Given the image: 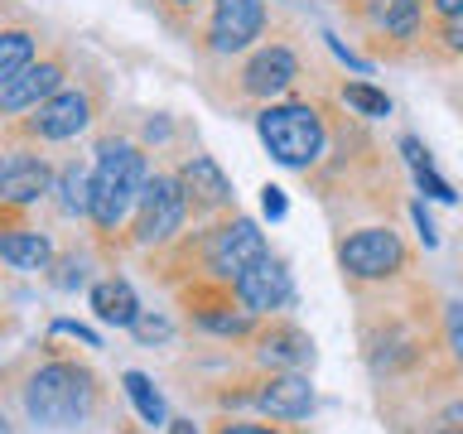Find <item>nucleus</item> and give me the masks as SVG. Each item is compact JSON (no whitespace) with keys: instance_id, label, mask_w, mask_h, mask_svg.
Returning <instances> with one entry per match:
<instances>
[{"instance_id":"nucleus-1","label":"nucleus","mask_w":463,"mask_h":434,"mask_svg":"<svg viewBox=\"0 0 463 434\" xmlns=\"http://www.w3.org/2000/svg\"><path fill=\"white\" fill-rule=\"evenodd\" d=\"M92 396H97V386L87 367H78V362H49V367H39L29 376L24 410L29 420H39L49 429H68L92 410Z\"/></svg>"},{"instance_id":"nucleus-2","label":"nucleus","mask_w":463,"mask_h":434,"mask_svg":"<svg viewBox=\"0 0 463 434\" xmlns=\"http://www.w3.org/2000/svg\"><path fill=\"white\" fill-rule=\"evenodd\" d=\"M140 188H145V155L126 140H107L92 165V212L87 217L101 231H111L140 203Z\"/></svg>"},{"instance_id":"nucleus-3","label":"nucleus","mask_w":463,"mask_h":434,"mask_svg":"<svg viewBox=\"0 0 463 434\" xmlns=\"http://www.w3.org/2000/svg\"><path fill=\"white\" fill-rule=\"evenodd\" d=\"M256 130H260V140H266L270 159L285 169H309L314 159L324 155V121H318L314 107H299V101H289V107H266L256 116Z\"/></svg>"},{"instance_id":"nucleus-4","label":"nucleus","mask_w":463,"mask_h":434,"mask_svg":"<svg viewBox=\"0 0 463 434\" xmlns=\"http://www.w3.org/2000/svg\"><path fill=\"white\" fill-rule=\"evenodd\" d=\"M184 217H188V193H184L179 174H155V179H145L140 203H136V241L140 246L169 241L174 231L184 227Z\"/></svg>"},{"instance_id":"nucleus-5","label":"nucleus","mask_w":463,"mask_h":434,"mask_svg":"<svg viewBox=\"0 0 463 434\" xmlns=\"http://www.w3.org/2000/svg\"><path fill=\"white\" fill-rule=\"evenodd\" d=\"M338 260L357 280H382V275H396L405 266V246L391 227H362L338 246Z\"/></svg>"},{"instance_id":"nucleus-6","label":"nucleus","mask_w":463,"mask_h":434,"mask_svg":"<svg viewBox=\"0 0 463 434\" xmlns=\"http://www.w3.org/2000/svg\"><path fill=\"white\" fill-rule=\"evenodd\" d=\"M92 121V92H82V87H58L49 101H39L34 111H29L24 130L34 140H72L78 130H87Z\"/></svg>"},{"instance_id":"nucleus-7","label":"nucleus","mask_w":463,"mask_h":434,"mask_svg":"<svg viewBox=\"0 0 463 434\" xmlns=\"http://www.w3.org/2000/svg\"><path fill=\"white\" fill-rule=\"evenodd\" d=\"M266 251V237L256 231V222H246V217H232L227 227H217L208 237V270L217 280H237L246 266H256Z\"/></svg>"},{"instance_id":"nucleus-8","label":"nucleus","mask_w":463,"mask_h":434,"mask_svg":"<svg viewBox=\"0 0 463 434\" xmlns=\"http://www.w3.org/2000/svg\"><path fill=\"white\" fill-rule=\"evenodd\" d=\"M232 295L246 314H270V309H285L295 299V285H289V270L280 266L275 256H260L256 266H246L237 280H232Z\"/></svg>"},{"instance_id":"nucleus-9","label":"nucleus","mask_w":463,"mask_h":434,"mask_svg":"<svg viewBox=\"0 0 463 434\" xmlns=\"http://www.w3.org/2000/svg\"><path fill=\"white\" fill-rule=\"evenodd\" d=\"M260 24H266V0H217L213 5V24H208V43L213 53H237L246 49Z\"/></svg>"},{"instance_id":"nucleus-10","label":"nucleus","mask_w":463,"mask_h":434,"mask_svg":"<svg viewBox=\"0 0 463 434\" xmlns=\"http://www.w3.org/2000/svg\"><path fill=\"white\" fill-rule=\"evenodd\" d=\"M58 87H63V63L58 58H43V63H29L10 87H0V116H24L34 111L39 101H49Z\"/></svg>"},{"instance_id":"nucleus-11","label":"nucleus","mask_w":463,"mask_h":434,"mask_svg":"<svg viewBox=\"0 0 463 434\" xmlns=\"http://www.w3.org/2000/svg\"><path fill=\"white\" fill-rule=\"evenodd\" d=\"M49 184H53V169L43 165V155L10 150L0 159V203H34L49 193Z\"/></svg>"},{"instance_id":"nucleus-12","label":"nucleus","mask_w":463,"mask_h":434,"mask_svg":"<svg viewBox=\"0 0 463 434\" xmlns=\"http://www.w3.org/2000/svg\"><path fill=\"white\" fill-rule=\"evenodd\" d=\"M295 78H299L295 53H289L285 43H270V49H260L251 63L241 68V92L246 97H275V92H285Z\"/></svg>"},{"instance_id":"nucleus-13","label":"nucleus","mask_w":463,"mask_h":434,"mask_svg":"<svg viewBox=\"0 0 463 434\" xmlns=\"http://www.w3.org/2000/svg\"><path fill=\"white\" fill-rule=\"evenodd\" d=\"M256 405L275 420H304L314 410V386H309V376H299V372H275L270 382H260Z\"/></svg>"},{"instance_id":"nucleus-14","label":"nucleus","mask_w":463,"mask_h":434,"mask_svg":"<svg viewBox=\"0 0 463 434\" xmlns=\"http://www.w3.org/2000/svg\"><path fill=\"white\" fill-rule=\"evenodd\" d=\"M179 184H184V193L194 208H222V203L232 198V184H227V174L213 165L208 155H194L188 165L179 169Z\"/></svg>"},{"instance_id":"nucleus-15","label":"nucleus","mask_w":463,"mask_h":434,"mask_svg":"<svg viewBox=\"0 0 463 434\" xmlns=\"http://www.w3.org/2000/svg\"><path fill=\"white\" fill-rule=\"evenodd\" d=\"M0 260L14 270H49L53 266V241L34 227H5L0 231Z\"/></svg>"},{"instance_id":"nucleus-16","label":"nucleus","mask_w":463,"mask_h":434,"mask_svg":"<svg viewBox=\"0 0 463 434\" xmlns=\"http://www.w3.org/2000/svg\"><path fill=\"white\" fill-rule=\"evenodd\" d=\"M260 362H270V367H285V372H295V367H304V362L314 357V347H309V338H304L299 328H289V324H270L266 333H260Z\"/></svg>"},{"instance_id":"nucleus-17","label":"nucleus","mask_w":463,"mask_h":434,"mask_svg":"<svg viewBox=\"0 0 463 434\" xmlns=\"http://www.w3.org/2000/svg\"><path fill=\"white\" fill-rule=\"evenodd\" d=\"M92 314L101 318V324L130 328L140 318V299L126 280H101V285H92Z\"/></svg>"},{"instance_id":"nucleus-18","label":"nucleus","mask_w":463,"mask_h":434,"mask_svg":"<svg viewBox=\"0 0 463 434\" xmlns=\"http://www.w3.org/2000/svg\"><path fill=\"white\" fill-rule=\"evenodd\" d=\"M34 63V34L29 29H0V87H10Z\"/></svg>"},{"instance_id":"nucleus-19","label":"nucleus","mask_w":463,"mask_h":434,"mask_svg":"<svg viewBox=\"0 0 463 434\" xmlns=\"http://www.w3.org/2000/svg\"><path fill=\"white\" fill-rule=\"evenodd\" d=\"M121 386H126V396L130 405L140 410V420H150V425H169V410H165V396L155 391V382L145 372H126L121 376Z\"/></svg>"},{"instance_id":"nucleus-20","label":"nucleus","mask_w":463,"mask_h":434,"mask_svg":"<svg viewBox=\"0 0 463 434\" xmlns=\"http://www.w3.org/2000/svg\"><path fill=\"white\" fill-rule=\"evenodd\" d=\"M372 20L396 39H411L420 24V0H372Z\"/></svg>"},{"instance_id":"nucleus-21","label":"nucleus","mask_w":463,"mask_h":434,"mask_svg":"<svg viewBox=\"0 0 463 434\" xmlns=\"http://www.w3.org/2000/svg\"><path fill=\"white\" fill-rule=\"evenodd\" d=\"M401 155H405V159H411V169H415V184H420V188H425V193H430V198H439V203H454V198H458V193H454V188H449V184L439 179V174H434V169H430V155H425V150H420V140H411V136H405V140H401Z\"/></svg>"},{"instance_id":"nucleus-22","label":"nucleus","mask_w":463,"mask_h":434,"mask_svg":"<svg viewBox=\"0 0 463 434\" xmlns=\"http://www.w3.org/2000/svg\"><path fill=\"white\" fill-rule=\"evenodd\" d=\"M58 203H63V212H78V217H87L92 212V174H82L78 165H68L63 174H58Z\"/></svg>"},{"instance_id":"nucleus-23","label":"nucleus","mask_w":463,"mask_h":434,"mask_svg":"<svg viewBox=\"0 0 463 434\" xmlns=\"http://www.w3.org/2000/svg\"><path fill=\"white\" fill-rule=\"evenodd\" d=\"M198 324L222 333V338H241V333H251V318L246 314H232L227 304H213V309H198Z\"/></svg>"},{"instance_id":"nucleus-24","label":"nucleus","mask_w":463,"mask_h":434,"mask_svg":"<svg viewBox=\"0 0 463 434\" xmlns=\"http://www.w3.org/2000/svg\"><path fill=\"white\" fill-rule=\"evenodd\" d=\"M343 101L353 111H362V116H391V97L376 92V87H367V82H347L343 87Z\"/></svg>"},{"instance_id":"nucleus-25","label":"nucleus","mask_w":463,"mask_h":434,"mask_svg":"<svg viewBox=\"0 0 463 434\" xmlns=\"http://www.w3.org/2000/svg\"><path fill=\"white\" fill-rule=\"evenodd\" d=\"M130 333H136L140 343H155V338H169V324H165V318H150V314H140L136 324H130Z\"/></svg>"},{"instance_id":"nucleus-26","label":"nucleus","mask_w":463,"mask_h":434,"mask_svg":"<svg viewBox=\"0 0 463 434\" xmlns=\"http://www.w3.org/2000/svg\"><path fill=\"white\" fill-rule=\"evenodd\" d=\"M444 43H449V53H463V10L454 20H444Z\"/></svg>"},{"instance_id":"nucleus-27","label":"nucleus","mask_w":463,"mask_h":434,"mask_svg":"<svg viewBox=\"0 0 463 434\" xmlns=\"http://www.w3.org/2000/svg\"><path fill=\"white\" fill-rule=\"evenodd\" d=\"M260 208H266V217H285V193L280 188H260Z\"/></svg>"},{"instance_id":"nucleus-28","label":"nucleus","mask_w":463,"mask_h":434,"mask_svg":"<svg viewBox=\"0 0 463 434\" xmlns=\"http://www.w3.org/2000/svg\"><path fill=\"white\" fill-rule=\"evenodd\" d=\"M217 434H280V429H266V425H237V420H232V425H217Z\"/></svg>"},{"instance_id":"nucleus-29","label":"nucleus","mask_w":463,"mask_h":434,"mask_svg":"<svg viewBox=\"0 0 463 434\" xmlns=\"http://www.w3.org/2000/svg\"><path fill=\"white\" fill-rule=\"evenodd\" d=\"M415 227H420V237H425V246H434V241H439V237H434V222L425 217V208H420V203H415Z\"/></svg>"},{"instance_id":"nucleus-30","label":"nucleus","mask_w":463,"mask_h":434,"mask_svg":"<svg viewBox=\"0 0 463 434\" xmlns=\"http://www.w3.org/2000/svg\"><path fill=\"white\" fill-rule=\"evenodd\" d=\"M58 333H72V338H82L87 347H97V333H92V328H82V324H58Z\"/></svg>"},{"instance_id":"nucleus-31","label":"nucleus","mask_w":463,"mask_h":434,"mask_svg":"<svg viewBox=\"0 0 463 434\" xmlns=\"http://www.w3.org/2000/svg\"><path fill=\"white\" fill-rule=\"evenodd\" d=\"M434 10H439V14H444V20H454V14L463 10V0H434Z\"/></svg>"},{"instance_id":"nucleus-32","label":"nucleus","mask_w":463,"mask_h":434,"mask_svg":"<svg viewBox=\"0 0 463 434\" xmlns=\"http://www.w3.org/2000/svg\"><path fill=\"white\" fill-rule=\"evenodd\" d=\"M169 434H198V429L188 425V420H169Z\"/></svg>"},{"instance_id":"nucleus-33","label":"nucleus","mask_w":463,"mask_h":434,"mask_svg":"<svg viewBox=\"0 0 463 434\" xmlns=\"http://www.w3.org/2000/svg\"><path fill=\"white\" fill-rule=\"evenodd\" d=\"M0 434H10V425H5V420H0Z\"/></svg>"},{"instance_id":"nucleus-34","label":"nucleus","mask_w":463,"mask_h":434,"mask_svg":"<svg viewBox=\"0 0 463 434\" xmlns=\"http://www.w3.org/2000/svg\"><path fill=\"white\" fill-rule=\"evenodd\" d=\"M174 5H194V0H174Z\"/></svg>"}]
</instances>
